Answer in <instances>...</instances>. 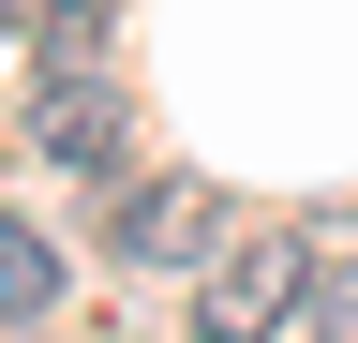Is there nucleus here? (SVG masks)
<instances>
[{
  "label": "nucleus",
  "mask_w": 358,
  "mask_h": 343,
  "mask_svg": "<svg viewBox=\"0 0 358 343\" xmlns=\"http://www.w3.org/2000/svg\"><path fill=\"white\" fill-rule=\"evenodd\" d=\"M299 269H313L299 239H239V254H209V284H194V328H209V343H268V328L299 314Z\"/></svg>",
  "instance_id": "obj_1"
},
{
  "label": "nucleus",
  "mask_w": 358,
  "mask_h": 343,
  "mask_svg": "<svg viewBox=\"0 0 358 343\" xmlns=\"http://www.w3.org/2000/svg\"><path fill=\"white\" fill-rule=\"evenodd\" d=\"M30 149H45V164H75V180H90V164H120V90H105V75H45Z\"/></svg>",
  "instance_id": "obj_2"
},
{
  "label": "nucleus",
  "mask_w": 358,
  "mask_h": 343,
  "mask_svg": "<svg viewBox=\"0 0 358 343\" xmlns=\"http://www.w3.org/2000/svg\"><path fill=\"white\" fill-rule=\"evenodd\" d=\"M105 239L134 254V269H164V254H209V209H194V194H179V180H134Z\"/></svg>",
  "instance_id": "obj_3"
},
{
  "label": "nucleus",
  "mask_w": 358,
  "mask_h": 343,
  "mask_svg": "<svg viewBox=\"0 0 358 343\" xmlns=\"http://www.w3.org/2000/svg\"><path fill=\"white\" fill-rule=\"evenodd\" d=\"M45 314H60V239L0 224V328H45Z\"/></svg>",
  "instance_id": "obj_4"
},
{
  "label": "nucleus",
  "mask_w": 358,
  "mask_h": 343,
  "mask_svg": "<svg viewBox=\"0 0 358 343\" xmlns=\"http://www.w3.org/2000/svg\"><path fill=\"white\" fill-rule=\"evenodd\" d=\"M299 343H358V254H313L299 269Z\"/></svg>",
  "instance_id": "obj_5"
},
{
  "label": "nucleus",
  "mask_w": 358,
  "mask_h": 343,
  "mask_svg": "<svg viewBox=\"0 0 358 343\" xmlns=\"http://www.w3.org/2000/svg\"><path fill=\"white\" fill-rule=\"evenodd\" d=\"M105 30V0H45V45H90Z\"/></svg>",
  "instance_id": "obj_6"
},
{
  "label": "nucleus",
  "mask_w": 358,
  "mask_h": 343,
  "mask_svg": "<svg viewBox=\"0 0 358 343\" xmlns=\"http://www.w3.org/2000/svg\"><path fill=\"white\" fill-rule=\"evenodd\" d=\"M15 15H30V0H0V30H15Z\"/></svg>",
  "instance_id": "obj_7"
}]
</instances>
